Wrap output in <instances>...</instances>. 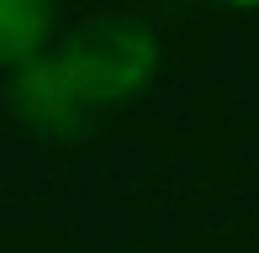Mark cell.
<instances>
[{
  "label": "cell",
  "mask_w": 259,
  "mask_h": 253,
  "mask_svg": "<svg viewBox=\"0 0 259 253\" xmlns=\"http://www.w3.org/2000/svg\"><path fill=\"white\" fill-rule=\"evenodd\" d=\"M206 6H222V11H259V0H206Z\"/></svg>",
  "instance_id": "4"
},
{
  "label": "cell",
  "mask_w": 259,
  "mask_h": 253,
  "mask_svg": "<svg viewBox=\"0 0 259 253\" xmlns=\"http://www.w3.org/2000/svg\"><path fill=\"white\" fill-rule=\"evenodd\" d=\"M48 58L58 64L74 100L101 121L106 111H122L154 90L164 69V42L154 21L133 16V11H96V16L58 32Z\"/></svg>",
  "instance_id": "1"
},
{
  "label": "cell",
  "mask_w": 259,
  "mask_h": 253,
  "mask_svg": "<svg viewBox=\"0 0 259 253\" xmlns=\"http://www.w3.org/2000/svg\"><path fill=\"white\" fill-rule=\"evenodd\" d=\"M6 106L32 137H48V143H74V137L96 132V116L74 100V90L64 85L48 53H37L32 64L6 74Z\"/></svg>",
  "instance_id": "2"
},
{
  "label": "cell",
  "mask_w": 259,
  "mask_h": 253,
  "mask_svg": "<svg viewBox=\"0 0 259 253\" xmlns=\"http://www.w3.org/2000/svg\"><path fill=\"white\" fill-rule=\"evenodd\" d=\"M58 32V0H0V74L48 53Z\"/></svg>",
  "instance_id": "3"
}]
</instances>
